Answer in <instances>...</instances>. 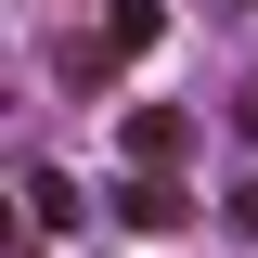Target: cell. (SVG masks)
<instances>
[{
    "label": "cell",
    "mask_w": 258,
    "mask_h": 258,
    "mask_svg": "<svg viewBox=\"0 0 258 258\" xmlns=\"http://www.w3.org/2000/svg\"><path fill=\"white\" fill-rule=\"evenodd\" d=\"M26 220L39 232H78V181H64V168H26Z\"/></svg>",
    "instance_id": "cell-1"
},
{
    "label": "cell",
    "mask_w": 258,
    "mask_h": 258,
    "mask_svg": "<svg viewBox=\"0 0 258 258\" xmlns=\"http://www.w3.org/2000/svg\"><path fill=\"white\" fill-rule=\"evenodd\" d=\"M129 155H142V181H155V168L181 155V116H168V103H142V116H129Z\"/></svg>",
    "instance_id": "cell-2"
},
{
    "label": "cell",
    "mask_w": 258,
    "mask_h": 258,
    "mask_svg": "<svg viewBox=\"0 0 258 258\" xmlns=\"http://www.w3.org/2000/svg\"><path fill=\"white\" fill-rule=\"evenodd\" d=\"M116 220H129V232H168V220H194V207H181L168 181H129V194H116Z\"/></svg>",
    "instance_id": "cell-3"
}]
</instances>
